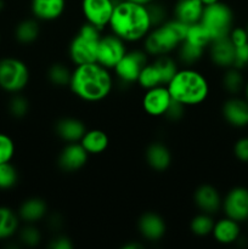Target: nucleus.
Wrapping results in <instances>:
<instances>
[{
	"mask_svg": "<svg viewBox=\"0 0 248 249\" xmlns=\"http://www.w3.org/2000/svg\"><path fill=\"white\" fill-rule=\"evenodd\" d=\"M113 77L109 70L97 62L74 66L70 90L85 102H100L108 97L113 89Z\"/></svg>",
	"mask_w": 248,
	"mask_h": 249,
	"instance_id": "obj_1",
	"label": "nucleus"
},
{
	"mask_svg": "<svg viewBox=\"0 0 248 249\" xmlns=\"http://www.w3.org/2000/svg\"><path fill=\"white\" fill-rule=\"evenodd\" d=\"M108 27L112 33L123 39L125 43L143 40L152 29L145 5L129 0H119L117 2Z\"/></svg>",
	"mask_w": 248,
	"mask_h": 249,
	"instance_id": "obj_2",
	"label": "nucleus"
},
{
	"mask_svg": "<svg viewBox=\"0 0 248 249\" xmlns=\"http://www.w3.org/2000/svg\"><path fill=\"white\" fill-rule=\"evenodd\" d=\"M167 88L172 99L186 107L203 104L211 91L206 75L192 67L179 68Z\"/></svg>",
	"mask_w": 248,
	"mask_h": 249,
	"instance_id": "obj_3",
	"label": "nucleus"
},
{
	"mask_svg": "<svg viewBox=\"0 0 248 249\" xmlns=\"http://www.w3.org/2000/svg\"><path fill=\"white\" fill-rule=\"evenodd\" d=\"M189 24L177 18H168L160 26L155 27L143 38V50L148 56L170 55L185 40Z\"/></svg>",
	"mask_w": 248,
	"mask_h": 249,
	"instance_id": "obj_4",
	"label": "nucleus"
},
{
	"mask_svg": "<svg viewBox=\"0 0 248 249\" xmlns=\"http://www.w3.org/2000/svg\"><path fill=\"white\" fill-rule=\"evenodd\" d=\"M101 36L102 29L84 22L68 45L71 62L74 66L96 62L97 46Z\"/></svg>",
	"mask_w": 248,
	"mask_h": 249,
	"instance_id": "obj_5",
	"label": "nucleus"
},
{
	"mask_svg": "<svg viewBox=\"0 0 248 249\" xmlns=\"http://www.w3.org/2000/svg\"><path fill=\"white\" fill-rule=\"evenodd\" d=\"M199 22L208 31L212 40H215V39L229 36L230 32L235 27V15L230 5L220 0L204 6Z\"/></svg>",
	"mask_w": 248,
	"mask_h": 249,
	"instance_id": "obj_6",
	"label": "nucleus"
},
{
	"mask_svg": "<svg viewBox=\"0 0 248 249\" xmlns=\"http://www.w3.org/2000/svg\"><path fill=\"white\" fill-rule=\"evenodd\" d=\"M31 79L29 67L23 60L12 56L0 58V89L9 94L23 91Z\"/></svg>",
	"mask_w": 248,
	"mask_h": 249,
	"instance_id": "obj_7",
	"label": "nucleus"
},
{
	"mask_svg": "<svg viewBox=\"0 0 248 249\" xmlns=\"http://www.w3.org/2000/svg\"><path fill=\"white\" fill-rule=\"evenodd\" d=\"M148 63V55L146 51L135 49L128 50L122 60L113 68L116 78L122 84L130 85L138 82V78L142 68Z\"/></svg>",
	"mask_w": 248,
	"mask_h": 249,
	"instance_id": "obj_8",
	"label": "nucleus"
},
{
	"mask_svg": "<svg viewBox=\"0 0 248 249\" xmlns=\"http://www.w3.org/2000/svg\"><path fill=\"white\" fill-rule=\"evenodd\" d=\"M128 51L126 43L113 34H105L100 38L99 46H97L96 62L106 67L107 70H113L117 63L122 60Z\"/></svg>",
	"mask_w": 248,
	"mask_h": 249,
	"instance_id": "obj_9",
	"label": "nucleus"
},
{
	"mask_svg": "<svg viewBox=\"0 0 248 249\" xmlns=\"http://www.w3.org/2000/svg\"><path fill=\"white\" fill-rule=\"evenodd\" d=\"M224 215L240 224L248 221V187L233 186L223 197Z\"/></svg>",
	"mask_w": 248,
	"mask_h": 249,
	"instance_id": "obj_10",
	"label": "nucleus"
},
{
	"mask_svg": "<svg viewBox=\"0 0 248 249\" xmlns=\"http://www.w3.org/2000/svg\"><path fill=\"white\" fill-rule=\"evenodd\" d=\"M119 0H82L80 10L85 22L104 31L111 21L114 6Z\"/></svg>",
	"mask_w": 248,
	"mask_h": 249,
	"instance_id": "obj_11",
	"label": "nucleus"
},
{
	"mask_svg": "<svg viewBox=\"0 0 248 249\" xmlns=\"http://www.w3.org/2000/svg\"><path fill=\"white\" fill-rule=\"evenodd\" d=\"M89 160V153L80 142L66 143L57 157V165L62 172L74 173L83 169Z\"/></svg>",
	"mask_w": 248,
	"mask_h": 249,
	"instance_id": "obj_12",
	"label": "nucleus"
},
{
	"mask_svg": "<svg viewBox=\"0 0 248 249\" xmlns=\"http://www.w3.org/2000/svg\"><path fill=\"white\" fill-rule=\"evenodd\" d=\"M172 101V96L167 85L151 88L142 96V108L151 117H163Z\"/></svg>",
	"mask_w": 248,
	"mask_h": 249,
	"instance_id": "obj_13",
	"label": "nucleus"
},
{
	"mask_svg": "<svg viewBox=\"0 0 248 249\" xmlns=\"http://www.w3.org/2000/svg\"><path fill=\"white\" fill-rule=\"evenodd\" d=\"M221 116L233 128L248 126V101L240 96H230L221 106Z\"/></svg>",
	"mask_w": 248,
	"mask_h": 249,
	"instance_id": "obj_14",
	"label": "nucleus"
},
{
	"mask_svg": "<svg viewBox=\"0 0 248 249\" xmlns=\"http://www.w3.org/2000/svg\"><path fill=\"white\" fill-rule=\"evenodd\" d=\"M194 203L202 213L214 215L221 211L223 196L213 185L202 184L194 191Z\"/></svg>",
	"mask_w": 248,
	"mask_h": 249,
	"instance_id": "obj_15",
	"label": "nucleus"
},
{
	"mask_svg": "<svg viewBox=\"0 0 248 249\" xmlns=\"http://www.w3.org/2000/svg\"><path fill=\"white\" fill-rule=\"evenodd\" d=\"M207 51H208L212 63L218 68L226 70V68L233 67V62H235V45H233L229 36L212 40Z\"/></svg>",
	"mask_w": 248,
	"mask_h": 249,
	"instance_id": "obj_16",
	"label": "nucleus"
},
{
	"mask_svg": "<svg viewBox=\"0 0 248 249\" xmlns=\"http://www.w3.org/2000/svg\"><path fill=\"white\" fill-rule=\"evenodd\" d=\"M138 229L141 237L150 242L162 240L167 231L165 220L155 212H146L139 218Z\"/></svg>",
	"mask_w": 248,
	"mask_h": 249,
	"instance_id": "obj_17",
	"label": "nucleus"
},
{
	"mask_svg": "<svg viewBox=\"0 0 248 249\" xmlns=\"http://www.w3.org/2000/svg\"><path fill=\"white\" fill-rule=\"evenodd\" d=\"M67 0H31V12L39 22H53L62 17Z\"/></svg>",
	"mask_w": 248,
	"mask_h": 249,
	"instance_id": "obj_18",
	"label": "nucleus"
},
{
	"mask_svg": "<svg viewBox=\"0 0 248 249\" xmlns=\"http://www.w3.org/2000/svg\"><path fill=\"white\" fill-rule=\"evenodd\" d=\"M88 130L84 122L75 117H62L55 124V133L63 142H79Z\"/></svg>",
	"mask_w": 248,
	"mask_h": 249,
	"instance_id": "obj_19",
	"label": "nucleus"
},
{
	"mask_svg": "<svg viewBox=\"0 0 248 249\" xmlns=\"http://www.w3.org/2000/svg\"><path fill=\"white\" fill-rule=\"evenodd\" d=\"M212 236L216 242L224 246L237 243L242 236L241 224L233 219L224 216V218L215 221L213 231H212Z\"/></svg>",
	"mask_w": 248,
	"mask_h": 249,
	"instance_id": "obj_20",
	"label": "nucleus"
},
{
	"mask_svg": "<svg viewBox=\"0 0 248 249\" xmlns=\"http://www.w3.org/2000/svg\"><path fill=\"white\" fill-rule=\"evenodd\" d=\"M145 160L148 167L155 172H165L172 164V151L165 143L156 141L146 147Z\"/></svg>",
	"mask_w": 248,
	"mask_h": 249,
	"instance_id": "obj_21",
	"label": "nucleus"
},
{
	"mask_svg": "<svg viewBox=\"0 0 248 249\" xmlns=\"http://www.w3.org/2000/svg\"><path fill=\"white\" fill-rule=\"evenodd\" d=\"M17 214L24 224H36L48 216V203L40 197H29L22 202Z\"/></svg>",
	"mask_w": 248,
	"mask_h": 249,
	"instance_id": "obj_22",
	"label": "nucleus"
},
{
	"mask_svg": "<svg viewBox=\"0 0 248 249\" xmlns=\"http://www.w3.org/2000/svg\"><path fill=\"white\" fill-rule=\"evenodd\" d=\"M203 10L201 0H177L173 6V17L190 26L201 21Z\"/></svg>",
	"mask_w": 248,
	"mask_h": 249,
	"instance_id": "obj_23",
	"label": "nucleus"
},
{
	"mask_svg": "<svg viewBox=\"0 0 248 249\" xmlns=\"http://www.w3.org/2000/svg\"><path fill=\"white\" fill-rule=\"evenodd\" d=\"M89 156L101 155L108 148L109 138L102 129H88L79 141Z\"/></svg>",
	"mask_w": 248,
	"mask_h": 249,
	"instance_id": "obj_24",
	"label": "nucleus"
},
{
	"mask_svg": "<svg viewBox=\"0 0 248 249\" xmlns=\"http://www.w3.org/2000/svg\"><path fill=\"white\" fill-rule=\"evenodd\" d=\"M15 39L22 45H31L38 40L40 36V24L34 17L19 21L15 27Z\"/></svg>",
	"mask_w": 248,
	"mask_h": 249,
	"instance_id": "obj_25",
	"label": "nucleus"
},
{
	"mask_svg": "<svg viewBox=\"0 0 248 249\" xmlns=\"http://www.w3.org/2000/svg\"><path fill=\"white\" fill-rule=\"evenodd\" d=\"M19 219L17 212L10 207L0 206V241L14 237L19 230Z\"/></svg>",
	"mask_w": 248,
	"mask_h": 249,
	"instance_id": "obj_26",
	"label": "nucleus"
},
{
	"mask_svg": "<svg viewBox=\"0 0 248 249\" xmlns=\"http://www.w3.org/2000/svg\"><path fill=\"white\" fill-rule=\"evenodd\" d=\"M246 79L243 77L242 70L230 67L224 70L221 77V87L230 96H238L245 89Z\"/></svg>",
	"mask_w": 248,
	"mask_h": 249,
	"instance_id": "obj_27",
	"label": "nucleus"
},
{
	"mask_svg": "<svg viewBox=\"0 0 248 249\" xmlns=\"http://www.w3.org/2000/svg\"><path fill=\"white\" fill-rule=\"evenodd\" d=\"M175 51L177 53V61L180 63H182L185 67H192L203 58L207 49L194 45V44L184 40Z\"/></svg>",
	"mask_w": 248,
	"mask_h": 249,
	"instance_id": "obj_28",
	"label": "nucleus"
},
{
	"mask_svg": "<svg viewBox=\"0 0 248 249\" xmlns=\"http://www.w3.org/2000/svg\"><path fill=\"white\" fill-rule=\"evenodd\" d=\"M72 70L63 62H53L46 71V78L56 88L70 87Z\"/></svg>",
	"mask_w": 248,
	"mask_h": 249,
	"instance_id": "obj_29",
	"label": "nucleus"
},
{
	"mask_svg": "<svg viewBox=\"0 0 248 249\" xmlns=\"http://www.w3.org/2000/svg\"><path fill=\"white\" fill-rule=\"evenodd\" d=\"M136 83L145 90L155 87H159V85H164L162 75L158 72L157 67L155 66V63L150 62V61H148L147 65L140 72V75H139L138 82Z\"/></svg>",
	"mask_w": 248,
	"mask_h": 249,
	"instance_id": "obj_30",
	"label": "nucleus"
},
{
	"mask_svg": "<svg viewBox=\"0 0 248 249\" xmlns=\"http://www.w3.org/2000/svg\"><path fill=\"white\" fill-rule=\"evenodd\" d=\"M214 224H215V220H214L213 215L201 212L192 218L191 223H190V230L195 236L206 237V236L212 235Z\"/></svg>",
	"mask_w": 248,
	"mask_h": 249,
	"instance_id": "obj_31",
	"label": "nucleus"
},
{
	"mask_svg": "<svg viewBox=\"0 0 248 249\" xmlns=\"http://www.w3.org/2000/svg\"><path fill=\"white\" fill-rule=\"evenodd\" d=\"M185 40L194 44V45L208 49L209 44L212 43V36H209L208 31L204 28L203 24L201 22H197V23L190 24L189 26Z\"/></svg>",
	"mask_w": 248,
	"mask_h": 249,
	"instance_id": "obj_32",
	"label": "nucleus"
},
{
	"mask_svg": "<svg viewBox=\"0 0 248 249\" xmlns=\"http://www.w3.org/2000/svg\"><path fill=\"white\" fill-rule=\"evenodd\" d=\"M152 62L155 63L158 72H159L160 75H162V79H163V83H164V85H168V83L173 79L175 73H177V70H179L177 62L170 55L157 56V57H155V60H153Z\"/></svg>",
	"mask_w": 248,
	"mask_h": 249,
	"instance_id": "obj_33",
	"label": "nucleus"
},
{
	"mask_svg": "<svg viewBox=\"0 0 248 249\" xmlns=\"http://www.w3.org/2000/svg\"><path fill=\"white\" fill-rule=\"evenodd\" d=\"M29 108H31V105H29V101L27 97H24L19 92L18 94H12L9 105H7V111H9V113L14 118H24L29 113Z\"/></svg>",
	"mask_w": 248,
	"mask_h": 249,
	"instance_id": "obj_34",
	"label": "nucleus"
},
{
	"mask_svg": "<svg viewBox=\"0 0 248 249\" xmlns=\"http://www.w3.org/2000/svg\"><path fill=\"white\" fill-rule=\"evenodd\" d=\"M18 182V172L11 162L0 164V190H11Z\"/></svg>",
	"mask_w": 248,
	"mask_h": 249,
	"instance_id": "obj_35",
	"label": "nucleus"
},
{
	"mask_svg": "<svg viewBox=\"0 0 248 249\" xmlns=\"http://www.w3.org/2000/svg\"><path fill=\"white\" fill-rule=\"evenodd\" d=\"M19 242L26 247H36L41 241V232L36 228L35 224H27L26 226L18 230Z\"/></svg>",
	"mask_w": 248,
	"mask_h": 249,
	"instance_id": "obj_36",
	"label": "nucleus"
},
{
	"mask_svg": "<svg viewBox=\"0 0 248 249\" xmlns=\"http://www.w3.org/2000/svg\"><path fill=\"white\" fill-rule=\"evenodd\" d=\"M146 9H147L148 16H150L152 28L160 26V24H163L168 19L167 6L162 4L159 0H156V1L146 5Z\"/></svg>",
	"mask_w": 248,
	"mask_h": 249,
	"instance_id": "obj_37",
	"label": "nucleus"
},
{
	"mask_svg": "<svg viewBox=\"0 0 248 249\" xmlns=\"http://www.w3.org/2000/svg\"><path fill=\"white\" fill-rule=\"evenodd\" d=\"M16 152V145L11 136L0 133V164L11 162Z\"/></svg>",
	"mask_w": 248,
	"mask_h": 249,
	"instance_id": "obj_38",
	"label": "nucleus"
},
{
	"mask_svg": "<svg viewBox=\"0 0 248 249\" xmlns=\"http://www.w3.org/2000/svg\"><path fill=\"white\" fill-rule=\"evenodd\" d=\"M185 108H186L185 105L180 104L177 100L172 99V101H170L169 106H168L167 111H165L164 116L163 117H164L167 121L172 122V123H174V122H180L185 116Z\"/></svg>",
	"mask_w": 248,
	"mask_h": 249,
	"instance_id": "obj_39",
	"label": "nucleus"
},
{
	"mask_svg": "<svg viewBox=\"0 0 248 249\" xmlns=\"http://www.w3.org/2000/svg\"><path fill=\"white\" fill-rule=\"evenodd\" d=\"M233 156L241 163L248 164V136L238 139L233 145Z\"/></svg>",
	"mask_w": 248,
	"mask_h": 249,
	"instance_id": "obj_40",
	"label": "nucleus"
},
{
	"mask_svg": "<svg viewBox=\"0 0 248 249\" xmlns=\"http://www.w3.org/2000/svg\"><path fill=\"white\" fill-rule=\"evenodd\" d=\"M233 67L238 70H245L248 67V44L235 48V62Z\"/></svg>",
	"mask_w": 248,
	"mask_h": 249,
	"instance_id": "obj_41",
	"label": "nucleus"
},
{
	"mask_svg": "<svg viewBox=\"0 0 248 249\" xmlns=\"http://www.w3.org/2000/svg\"><path fill=\"white\" fill-rule=\"evenodd\" d=\"M229 38L232 41V44L236 46L247 45L248 44V36L246 32L245 27H233L232 31L229 34Z\"/></svg>",
	"mask_w": 248,
	"mask_h": 249,
	"instance_id": "obj_42",
	"label": "nucleus"
},
{
	"mask_svg": "<svg viewBox=\"0 0 248 249\" xmlns=\"http://www.w3.org/2000/svg\"><path fill=\"white\" fill-rule=\"evenodd\" d=\"M48 247L51 249H72L74 247V243L68 236L56 235L48 243Z\"/></svg>",
	"mask_w": 248,
	"mask_h": 249,
	"instance_id": "obj_43",
	"label": "nucleus"
},
{
	"mask_svg": "<svg viewBox=\"0 0 248 249\" xmlns=\"http://www.w3.org/2000/svg\"><path fill=\"white\" fill-rule=\"evenodd\" d=\"M48 218V216H46ZM48 225L51 230L57 231L63 226V218L60 214H53L48 218Z\"/></svg>",
	"mask_w": 248,
	"mask_h": 249,
	"instance_id": "obj_44",
	"label": "nucleus"
},
{
	"mask_svg": "<svg viewBox=\"0 0 248 249\" xmlns=\"http://www.w3.org/2000/svg\"><path fill=\"white\" fill-rule=\"evenodd\" d=\"M145 246L140 242H129L126 245L123 246V249H142Z\"/></svg>",
	"mask_w": 248,
	"mask_h": 249,
	"instance_id": "obj_45",
	"label": "nucleus"
},
{
	"mask_svg": "<svg viewBox=\"0 0 248 249\" xmlns=\"http://www.w3.org/2000/svg\"><path fill=\"white\" fill-rule=\"evenodd\" d=\"M129 1H133V2H136V4H140V5H148L151 4V2L156 1V0H129Z\"/></svg>",
	"mask_w": 248,
	"mask_h": 249,
	"instance_id": "obj_46",
	"label": "nucleus"
},
{
	"mask_svg": "<svg viewBox=\"0 0 248 249\" xmlns=\"http://www.w3.org/2000/svg\"><path fill=\"white\" fill-rule=\"evenodd\" d=\"M201 1L204 6H207V5H212V4H214V2L220 1V0H201Z\"/></svg>",
	"mask_w": 248,
	"mask_h": 249,
	"instance_id": "obj_47",
	"label": "nucleus"
},
{
	"mask_svg": "<svg viewBox=\"0 0 248 249\" xmlns=\"http://www.w3.org/2000/svg\"><path fill=\"white\" fill-rule=\"evenodd\" d=\"M243 92H245V99L248 101V80H246L245 89H243Z\"/></svg>",
	"mask_w": 248,
	"mask_h": 249,
	"instance_id": "obj_48",
	"label": "nucleus"
},
{
	"mask_svg": "<svg viewBox=\"0 0 248 249\" xmlns=\"http://www.w3.org/2000/svg\"><path fill=\"white\" fill-rule=\"evenodd\" d=\"M4 6H5V2H4V0H0V11H1V10L4 9Z\"/></svg>",
	"mask_w": 248,
	"mask_h": 249,
	"instance_id": "obj_49",
	"label": "nucleus"
},
{
	"mask_svg": "<svg viewBox=\"0 0 248 249\" xmlns=\"http://www.w3.org/2000/svg\"><path fill=\"white\" fill-rule=\"evenodd\" d=\"M245 28H246V32H247V36H248V23H247V26L245 27Z\"/></svg>",
	"mask_w": 248,
	"mask_h": 249,
	"instance_id": "obj_50",
	"label": "nucleus"
}]
</instances>
